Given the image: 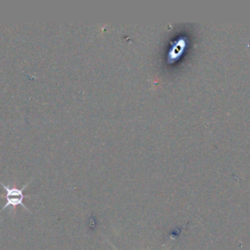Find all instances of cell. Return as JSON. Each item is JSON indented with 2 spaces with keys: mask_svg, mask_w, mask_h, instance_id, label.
<instances>
[{
  "mask_svg": "<svg viewBox=\"0 0 250 250\" xmlns=\"http://www.w3.org/2000/svg\"><path fill=\"white\" fill-rule=\"evenodd\" d=\"M32 180H30L29 182H27L26 184H24L21 188H16V187H10V186H7L5 185L3 182L0 181V185L2 186L3 189L5 190V198H6V203L3 205V207L1 208L0 210V213L2 211H4L6 208L8 207H11L13 208V210L15 211L16 207L21 205L22 206L25 210H27L28 212L29 209L24 205L23 203V199H24V194H23V189L28 186V184L31 182Z\"/></svg>",
  "mask_w": 250,
  "mask_h": 250,
  "instance_id": "cell-1",
  "label": "cell"
},
{
  "mask_svg": "<svg viewBox=\"0 0 250 250\" xmlns=\"http://www.w3.org/2000/svg\"><path fill=\"white\" fill-rule=\"evenodd\" d=\"M112 247H113V248H114V249H115V250H117V249H116V248H115V247H114V246H112ZM166 250H168V249H166Z\"/></svg>",
  "mask_w": 250,
  "mask_h": 250,
  "instance_id": "cell-2",
  "label": "cell"
}]
</instances>
